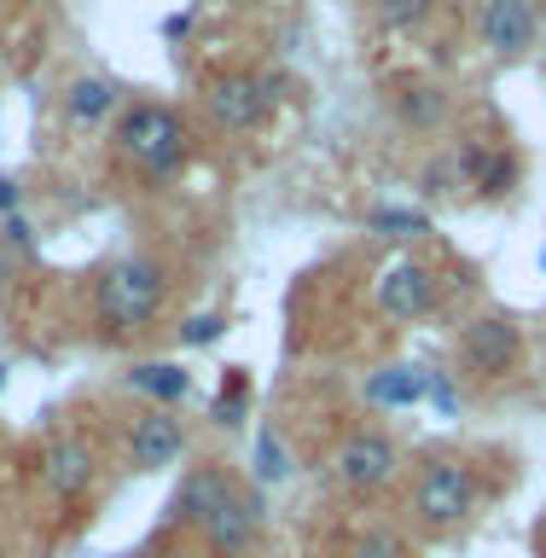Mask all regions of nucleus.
I'll list each match as a JSON object with an SVG mask.
<instances>
[{
  "mask_svg": "<svg viewBox=\"0 0 546 558\" xmlns=\"http://www.w3.org/2000/svg\"><path fill=\"white\" fill-rule=\"evenodd\" d=\"M163 296H169V268L157 256H122L99 274V291H94V308L105 331H146L157 314H163Z\"/></svg>",
  "mask_w": 546,
  "mask_h": 558,
  "instance_id": "obj_1",
  "label": "nucleus"
},
{
  "mask_svg": "<svg viewBox=\"0 0 546 558\" xmlns=\"http://www.w3.org/2000/svg\"><path fill=\"white\" fill-rule=\"evenodd\" d=\"M117 157H122V163H134L146 181H169V174L186 163V122H181V111H169V105H157V99L122 105V117H117Z\"/></svg>",
  "mask_w": 546,
  "mask_h": 558,
  "instance_id": "obj_2",
  "label": "nucleus"
},
{
  "mask_svg": "<svg viewBox=\"0 0 546 558\" xmlns=\"http://www.w3.org/2000/svg\"><path fill=\"white\" fill-rule=\"evenodd\" d=\"M413 512L425 530H453V523H465L477 512V471L465 460H453V453L425 460L413 477Z\"/></svg>",
  "mask_w": 546,
  "mask_h": 558,
  "instance_id": "obj_3",
  "label": "nucleus"
},
{
  "mask_svg": "<svg viewBox=\"0 0 546 558\" xmlns=\"http://www.w3.org/2000/svg\"><path fill=\"white\" fill-rule=\"evenodd\" d=\"M331 465H338V477L355 488V495H378V488L396 483L401 448L378 425H361V430H349L343 442H338V460H331Z\"/></svg>",
  "mask_w": 546,
  "mask_h": 558,
  "instance_id": "obj_4",
  "label": "nucleus"
},
{
  "mask_svg": "<svg viewBox=\"0 0 546 558\" xmlns=\"http://www.w3.org/2000/svg\"><path fill=\"white\" fill-rule=\"evenodd\" d=\"M35 477H41V488H47L52 500H82L87 488H94V477H99V453H94L87 436L64 430V436H52V442L41 448Z\"/></svg>",
  "mask_w": 546,
  "mask_h": 558,
  "instance_id": "obj_5",
  "label": "nucleus"
},
{
  "mask_svg": "<svg viewBox=\"0 0 546 558\" xmlns=\"http://www.w3.org/2000/svg\"><path fill=\"white\" fill-rule=\"evenodd\" d=\"M518 320L512 314H483L460 331V361L471 366L477 378H506L518 366Z\"/></svg>",
  "mask_w": 546,
  "mask_h": 558,
  "instance_id": "obj_6",
  "label": "nucleus"
},
{
  "mask_svg": "<svg viewBox=\"0 0 546 558\" xmlns=\"http://www.w3.org/2000/svg\"><path fill=\"white\" fill-rule=\"evenodd\" d=\"M186 453V425L174 418V408H146L129 425V465L134 471H169Z\"/></svg>",
  "mask_w": 546,
  "mask_h": 558,
  "instance_id": "obj_7",
  "label": "nucleus"
},
{
  "mask_svg": "<svg viewBox=\"0 0 546 558\" xmlns=\"http://www.w3.org/2000/svg\"><path fill=\"white\" fill-rule=\"evenodd\" d=\"M477 35L488 52L500 59H523L541 35V17H535V0H483L477 12Z\"/></svg>",
  "mask_w": 546,
  "mask_h": 558,
  "instance_id": "obj_8",
  "label": "nucleus"
},
{
  "mask_svg": "<svg viewBox=\"0 0 546 558\" xmlns=\"http://www.w3.org/2000/svg\"><path fill=\"white\" fill-rule=\"evenodd\" d=\"M268 111H274V105L262 99L256 70H227V76L209 82V117H216L227 134H251V129H262V117H268Z\"/></svg>",
  "mask_w": 546,
  "mask_h": 558,
  "instance_id": "obj_9",
  "label": "nucleus"
},
{
  "mask_svg": "<svg viewBox=\"0 0 546 558\" xmlns=\"http://www.w3.org/2000/svg\"><path fill=\"white\" fill-rule=\"evenodd\" d=\"M204 547L216 553V558H239V553H251L256 547V535H262V506H256V495H227L216 512L204 518Z\"/></svg>",
  "mask_w": 546,
  "mask_h": 558,
  "instance_id": "obj_10",
  "label": "nucleus"
},
{
  "mask_svg": "<svg viewBox=\"0 0 546 558\" xmlns=\"http://www.w3.org/2000/svg\"><path fill=\"white\" fill-rule=\"evenodd\" d=\"M378 308L390 314V320H425V314L436 308V274L425 268V262H390L378 279Z\"/></svg>",
  "mask_w": 546,
  "mask_h": 558,
  "instance_id": "obj_11",
  "label": "nucleus"
},
{
  "mask_svg": "<svg viewBox=\"0 0 546 558\" xmlns=\"http://www.w3.org/2000/svg\"><path fill=\"white\" fill-rule=\"evenodd\" d=\"M233 495V477H227L221 465H192L181 488H174L169 500V523H181V530H204V518L216 512V506Z\"/></svg>",
  "mask_w": 546,
  "mask_h": 558,
  "instance_id": "obj_12",
  "label": "nucleus"
},
{
  "mask_svg": "<svg viewBox=\"0 0 546 558\" xmlns=\"http://www.w3.org/2000/svg\"><path fill=\"white\" fill-rule=\"evenodd\" d=\"M64 117L76 129H99L105 117H122V87L111 76H76L64 87Z\"/></svg>",
  "mask_w": 546,
  "mask_h": 558,
  "instance_id": "obj_13",
  "label": "nucleus"
},
{
  "mask_svg": "<svg viewBox=\"0 0 546 558\" xmlns=\"http://www.w3.org/2000/svg\"><path fill=\"white\" fill-rule=\"evenodd\" d=\"M430 396V366H384L366 378V401L373 408H418Z\"/></svg>",
  "mask_w": 546,
  "mask_h": 558,
  "instance_id": "obj_14",
  "label": "nucleus"
},
{
  "mask_svg": "<svg viewBox=\"0 0 546 558\" xmlns=\"http://www.w3.org/2000/svg\"><path fill=\"white\" fill-rule=\"evenodd\" d=\"M129 390L146 396L151 408H174V401H186L192 378L181 373V361H139V366H129Z\"/></svg>",
  "mask_w": 546,
  "mask_h": 558,
  "instance_id": "obj_15",
  "label": "nucleus"
},
{
  "mask_svg": "<svg viewBox=\"0 0 546 558\" xmlns=\"http://www.w3.org/2000/svg\"><path fill=\"white\" fill-rule=\"evenodd\" d=\"M396 117L408 122V129H436V122L448 117V94L436 82H401L396 87Z\"/></svg>",
  "mask_w": 546,
  "mask_h": 558,
  "instance_id": "obj_16",
  "label": "nucleus"
},
{
  "mask_svg": "<svg viewBox=\"0 0 546 558\" xmlns=\"http://www.w3.org/2000/svg\"><path fill=\"white\" fill-rule=\"evenodd\" d=\"M366 233H384V239H425V233H430V209H418V204H378V209H366Z\"/></svg>",
  "mask_w": 546,
  "mask_h": 558,
  "instance_id": "obj_17",
  "label": "nucleus"
},
{
  "mask_svg": "<svg viewBox=\"0 0 546 558\" xmlns=\"http://www.w3.org/2000/svg\"><path fill=\"white\" fill-rule=\"evenodd\" d=\"M430 12H436V0H373V17H378L384 29H396V35L418 29Z\"/></svg>",
  "mask_w": 546,
  "mask_h": 558,
  "instance_id": "obj_18",
  "label": "nucleus"
},
{
  "mask_svg": "<svg viewBox=\"0 0 546 558\" xmlns=\"http://www.w3.org/2000/svg\"><path fill=\"white\" fill-rule=\"evenodd\" d=\"M251 471H256V483H286V477H291V448L279 442L274 430H262V436H256V465H251Z\"/></svg>",
  "mask_w": 546,
  "mask_h": 558,
  "instance_id": "obj_19",
  "label": "nucleus"
},
{
  "mask_svg": "<svg viewBox=\"0 0 546 558\" xmlns=\"http://www.w3.org/2000/svg\"><path fill=\"white\" fill-rule=\"evenodd\" d=\"M244 401H251V378L233 366V378L221 384V396H216V408H209V418H216V425H239V418H244Z\"/></svg>",
  "mask_w": 546,
  "mask_h": 558,
  "instance_id": "obj_20",
  "label": "nucleus"
},
{
  "mask_svg": "<svg viewBox=\"0 0 546 558\" xmlns=\"http://www.w3.org/2000/svg\"><path fill=\"white\" fill-rule=\"evenodd\" d=\"M512 181H518V163L506 151H488V163H483V174L471 186H477L483 198H500V192H512Z\"/></svg>",
  "mask_w": 546,
  "mask_h": 558,
  "instance_id": "obj_21",
  "label": "nucleus"
},
{
  "mask_svg": "<svg viewBox=\"0 0 546 558\" xmlns=\"http://www.w3.org/2000/svg\"><path fill=\"white\" fill-rule=\"evenodd\" d=\"M355 558H408V541L396 530H384V523H373V530L355 535Z\"/></svg>",
  "mask_w": 546,
  "mask_h": 558,
  "instance_id": "obj_22",
  "label": "nucleus"
},
{
  "mask_svg": "<svg viewBox=\"0 0 546 558\" xmlns=\"http://www.w3.org/2000/svg\"><path fill=\"white\" fill-rule=\"evenodd\" d=\"M221 331H227L221 314H192V320L181 326V343H186V349H209V343L221 338Z\"/></svg>",
  "mask_w": 546,
  "mask_h": 558,
  "instance_id": "obj_23",
  "label": "nucleus"
},
{
  "mask_svg": "<svg viewBox=\"0 0 546 558\" xmlns=\"http://www.w3.org/2000/svg\"><path fill=\"white\" fill-rule=\"evenodd\" d=\"M453 186H460V163H453V151H448V157H436V163L425 169V192L442 198V192H453Z\"/></svg>",
  "mask_w": 546,
  "mask_h": 558,
  "instance_id": "obj_24",
  "label": "nucleus"
},
{
  "mask_svg": "<svg viewBox=\"0 0 546 558\" xmlns=\"http://www.w3.org/2000/svg\"><path fill=\"white\" fill-rule=\"evenodd\" d=\"M430 401H436V408H442V413H453V408H460V396H453L448 373H430Z\"/></svg>",
  "mask_w": 546,
  "mask_h": 558,
  "instance_id": "obj_25",
  "label": "nucleus"
},
{
  "mask_svg": "<svg viewBox=\"0 0 546 558\" xmlns=\"http://www.w3.org/2000/svg\"><path fill=\"white\" fill-rule=\"evenodd\" d=\"M17 204H24V186H17L12 174H0V221L17 216Z\"/></svg>",
  "mask_w": 546,
  "mask_h": 558,
  "instance_id": "obj_26",
  "label": "nucleus"
},
{
  "mask_svg": "<svg viewBox=\"0 0 546 558\" xmlns=\"http://www.w3.org/2000/svg\"><path fill=\"white\" fill-rule=\"evenodd\" d=\"M0 239H7V244H29V227H24V216H7V221H0Z\"/></svg>",
  "mask_w": 546,
  "mask_h": 558,
  "instance_id": "obj_27",
  "label": "nucleus"
},
{
  "mask_svg": "<svg viewBox=\"0 0 546 558\" xmlns=\"http://www.w3.org/2000/svg\"><path fill=\"white\" fill-rule=\"evenodd\" d=\"M192 29V12H181V17H163V35H186Z\"/></svg>",
  "mask_w": 546,
  "mask_h": 558,
  "instance_id": "obj_28",
  "label": "nucleus"
},
{
  "mask_svg": "<svg viewBox=\"0 0 546 558\" xmlns=\"http://www.w3.org/2000/svg\"><path fill=\"white\" fill-rule=\"evenodd\" d=\"M216 7H256V0H216Z\"/></svg>",
  "mask_w": 546,
  "mask_h": 558,
  "instance_id": "obj_29",
  "label": "nucleus"
},
{
  "mask_svg": "<svg viewBox=\"0 0 546 558\" xmlns=\"http://www.w3.org/2000/svg\"><path fill=\"white\" fill-rule=\"evenodd\" d=\"M0 390H7V361H0Z\"/></svg>",
  "mask_w": 546,
  "mask_h": 558,
  "instance_id": "obj_30",
  "label": "nucleus"
},
{
  "mask_svg": "<svg viewBox=\"0 0 546 558\" xmlns=\"http://www.w3.org/2000/svg\"><path fill=\"white\" fill-rule=\"evenodd\" d=\"M541 268H546V251H541Z\"/></svg>",
  "mask_w": 546,
  "mask_h": 558,
  "instance_id": "obj_31",
  "label": "nucleus"
}]
</instances>
